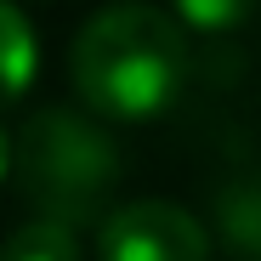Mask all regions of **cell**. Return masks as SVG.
Segmentation results:
<instances>
[{"label": "cell", "instance_id": "6da1fadb", "mask_svg": "<svg viewBox=\"0 0 261 261\" xmlns=\"http://www.w3.org/2000/svg\"><path fill=\"white\" fill-rule=\"evenodd\" d=\"M68 74H74V91L91 114L148 125L182 97L188 34L165 6L114 0L80 29L74 51H68Z\"/></svg>", "mask_w": 261, "mask_h": 261}, {"label": "cell", "instance_id": "7a4b0ae2", "mask_svg": "<svg viewBox=\"0 0 261 261\" xmlns=\"http://www.w3.org/2000/svg\"><path fill=\"white\" fill-rule=\"evenodd\" d=\"M12 182L34 222L80 227L108 204L119 182V148L97 119L74 108H40L12 137Z\"/></svg>", "mask_w": 261, "mask_h": 261}, {"label": "cell", "instance_id": "3957f363", "mask_svg": "<svg viewBox=\"0 0 261 261\" xmlns=\"http://www.w3.org/2000/svg\"><path fill=\"white\" fill-rule=\"evenodd\" d=\"M102 261H210V233L170 199H130L97 227Z\"/></svg>", "mask_w": 261, "mask_h": 261}, {"label": "cell", "instance_id": "277c9868", "mask_svg": "<svg viewBox=\"0 0 261 261\" xmlns=\"http://www.w3.org/2000/svg\"><path fill=\"white\" fill-rule=\"evenodd\" d=\"M216 216H222V244H227V255H233V261H261V170L227 182Z\"/></svg>", "mask_w": 261, "mask_h": 261}, {"label": "cell", "instance_id": "5b68a950", "mask_svg": "<svg viewBox=\"0 0 261 261\" xmlns=\"http://www.w3.org/2000/svg\"><path fill=\"white\" fill-rule=\"evenodd\" d=\"M34 68H40L34 29L12 0H0V108L23 102V91L34 85Z\"/></svg>", "mask_w": 261, "mask_h": 261}, {"label": "cell", "instance_id": "8992f818", "mask_svg": "<svg viewBox=\"0 0 261 261\" xmlns=\"http://www.w3.org/2000/svg\"><path fill=\"white\" fill-rule=\"evenodd\" d=\"M0 261H80V239L63 222H23L6 239Z\"/></svg>", "mask_w": 261, "mask_h": 261}, {"label": "cell", "instance_id": "52a82bcc", "mask_svg": "<svg viewBox=\"0 0 261 261\" xmlns=\"http://www.w3.org/2000/svg\"><path fill=\"white\" fill-rule=\"evenodd\" d=\"M255 12V0H170V17L199 34H233Z\"/></svg>", "mask_w": 261, "mask_h": 261}, {"label": "cell", "instance_id": "ba28073f", "mask_svg": "<svg viewBox=\"0 0 261 261\" xmlns=\"http://www.w3.org/2000/svg\"><path fill=\"white\" fill-rule=\"evenodd\" d=\"M12 176V137H6V125H0V182Z\"/></svg>", "mask_w": 261, "mask_h": 261}]
</instances>
